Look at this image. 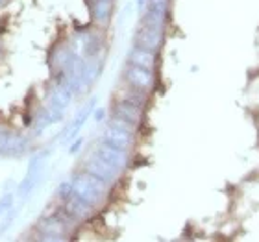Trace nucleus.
Returning a JSON list of instances; mask_svg holds the SVG:
<instances>
[{
	"mask_svg": "<svg viewBox=\"0 0 259 242\" xmlns=\"http://www.w3.org/2000/svg\"><path fill=\"white\" fill-rule=\"evenodd\" d=\"M72 183H74V194L80 196L83 202H87L93 207H98V205L104 204L109 188V185L104 179L97 178L95 174L83 170V172L76 174L74 178H72Z\"/></svg>",
	"mask_w": 259,
	"mask_h": 242,
	"instance_id": "f257e3e1",
	"label": "nucleus"
},
{
	"mask_svg": "<svg viewBox=\"0 0 259 242\" xmlns=\"http://www.w3.org/2000/svg\"><path fill=\"white\" fill-rule=\"evenodd\" d=\"M47 154H49V152H41V154H35V156L30 159V163H28L26 176H24V179L19 183V187H17V194H19V196L26 198L28 194L33 190V187L37 185L39 176H41V172H43Z\"/></svg>",
	"mask_w": 259,
	"mask_h": 242,
	"instance_id": "f03ea898",
	"label": "nucleus"
},
{
	"mask_svg": "<svg viewBox=\"0 0 259 242\" xmlns=\"http://www.w3.org/2000/svg\"><path fill=\"white\" fill-rule=\"evenodd\" d=\"M85 172L95 174L97 178L104 179L108 185H113V183H117V179H119V176H120L119 168H115L113 165H109L106 159H102V157L98 156L97 152H93L91 156L87 157Z\"/></svg>",
	"mask_w": 259,
	"mask_h": 242,
	"instance_id": "7ed1b4c3",
	"label": "nucleus"
},
{
	"mask_svg": "<svg viewBox=\"0 0 259 242\" xmlns=\"http://www.w3.org/2000/svg\"><path fill=\"white\" fill-rule=\"evenodd\" d=\"M30 148L26 137L11 131H0V156L2 157H22Z\"/></svg>",
	"mask_w": 259,
	"mask_h": 242,
	"instance_id": "20e7f679",
	"label": "nucleus"
},
{
	"mask_svg": "<svg viewBox=\"0 0 259 242\" xmlns=\"http://www.w3.org/2000/svg\"><path fill=\"white\" fill-rule=\"evenodd\" d=\"M37 229L41 240H63L67 238V231H69L56 213L50 216H43L37 224Z\"/></svg>",
	"mask_w": 259,
	"mask_h": 242,
	"instance_id": "39448f33",
	"label": "nucleus"
},
{
	"mask_svg": "<svg viewBox=\"0 0 259 242\" xmlns=\"http://www.w3.org/2000/svg\"><path fill=\"white\" fill-rule=\"evenodd\" d=\"M124 78L128 81V85L132 89H137V91H150L154 87V70H148L145 67H139V65L130 63V67L126 69Z\"/></svg>",
	"mask_w": 259,
	"mask_h": 242,
	"instance_id": "423d86ee",
	"label": "nucleus"
},
{
	"mask_svg": "<svg viewBox=\"0 0 259 242\" xmlns=\"http://www.w3.org/2000/svg\"><path fill=\"white\" fill-rule=\"evenodd\" d=\"M167 8L168 0H148L145 15H143V24L163 30L165 21H167Z\"/></svg>",
	"mask_w": 259,
	"mask_h": 242,
	"instance_id": "0eeeda50",
	"label": "nucleus"
},
{
	"mask_svg": "<svg viewBox=\"0 0 259 242\" xmlns=\"http://www.w3.org/2000/svg\"><path fill=\"white\" fill-rule=\"evenodd\" d=\"M95 152H97L102 159H106L109 165H113L115 168H119L120 172L128 167V163H130L128 150H122V148H117V146L109 144V142H106V140H100Z\"/></svg>",
	"mask_w": 259,
	"mask_h": 242,
	"instance_id": "6e6552de",
	"label": "nucleus"
},
{
	"mask_svg": "<svg viewBox=\"0 0 259 242\" xmlns=\"http://www.w3.org/2000/svg\"><path fill=\"white\" fill-rule=\"evenodd\" d=\"M163 30H157V28L145 26L141 24V28L135 32V44H139L143 49H148L152 52H157L163 44Z\"/></svg>",
	"mask_w": 259,
	"mask_h": 242,
	"instance_id": "1a4fd4ad",
	"label": "nucleus"
},
{
	"mask_svg": "<svg viewBox=\"0 0 259 242\" xmlns=\"http://www.w3.org/2000/svg\"><path fill=\"white\" fill-rule=\"evenodd\" d=\"M102 140L117 146V148H122V150H130V148L134 146L135 139L132 131H126V129H120V128H117V126H111V124H109L108 128L104 129Z\"/></svg>",
	"mask_w": 259,
	"mask_h": 242,
	"instance_id": "9d476101",
	"label": "nucleus"
},
{
	"mask_svg": "<svg viewBox=\"0 0 259 242\" xmlns=\"http://www.w3.org/2000/svg\"><path fill=\"white\" fill-rule=\"evenodd\" d=\"M113 117H119V119L128 120L134 126H139L141 119H143V109L137 108L135 104L128 102V100H124V98H120L113 106Z\"/></svg>",
	"mask_w": 259,
	"mask_h": 242,
	"instance_id": "9b49d317",
	"label": "nucleus"
},
{
	"mask_svg": "<svg viewBox=\"0 0 259 242\" xmlns=\"http://www.w3.org/2000/svg\"><path fill=\"white\" fill-rule=\"evenodd\" d=\"M63 207L67 211H69L70 215L74 216L76 220L81 222V220H87V218H91L93 215V205H89L87 202H83V200L80 198V196H76V194H72L69 200H65L63 202Z\"/></svg>",
	"mask_w": 259,
	"mask_h": 242,
	"instance_id": "f8f14e48",
	"label": "nucleus"
},
{
	"mask_svg": "<svg viewBox=\"0 0 259 242\" xmlns=\"http://www.w3.org/2000/svg\"><path fill=\"white\" fill-rule=\"evenodd\" d=\"M72 94H74V91L67 83H58L54 87V91L49 94V106L54 109H60V111H65L69 108L70 100H72Z\"/></svg>",
	"mask_w": 259,
	"mask_h": 242,
	"instance_id": "ddd939ff",
	"label": "nucleus"
},
{
	"mask_svg": "<svg viewBox=\"0 0 259 242\" xmlns=\"http://www.w3.org/2000/svg\"><path fill=\"white\" fill-rule=\"evenodd\" d=\"M130 63L134 65H139V67H145L148 70H154L156 69V52H152L148 49H143L139 44H135L134 49L130 50V56H128Z\"/></svg>",
	"mask_w": 259,
	"mask_h": 242,
	"instance_id": "4468645a",
	"label": "nucleus"
},
{
	"mask_svg": "<svg viewBox=\"0 0 259 242\" xmlns=\"http://www.w3.org/2000/svg\"><path fill=\"white\" fill-rule=\"evenodd\" d=\"M93 109H95V100L87 104L83 111H80V115H78V117L74 119V122L70 124V128L67 129V131H65V139L70 140L72 137H76V135H78V131H80V129L83 128V124H85V120L89 119V115H91Z\"/></svg>",
	"mask_w": 259,
	"mask_h": 242,
	"instance_id": "2eb2a0df",
	"label": "nucleus"
},
{
	"mask_svg": "<svg viewBox=\"0 0 259 242\" xmlns=\"http://www.w3.org/2000/svg\"><path fill=\"white\" fill-rule=\"evenodd\" d=\"M111 17V0H97L93 2V19L98 24H106Z\"/></svg>",
	"mask_w": 259,
	"mask_h": 242,
	"instance_id": "dca6fc26",
	"label": "nucleus"
},
{
	"mask_svg": "<svg viewBox=\"0 0 259 242\" xmlns=\"http://www.w3.org/2000/svg\"><path fill=\"white\" fill-rule=\"evenodd\" d=\"M72 194H74V183H72V179L61 183L60 188H58V198H60L61 202H65V200H69Z\"/></svg>",
	"mask_w": 259,
	"mask_h": 242,
	"instance_id": "f3484780",
	"label": "nucleus"
},
{
	"mask_svg": "<svg viewBox=\"0 0 259 242\" xmlns=\"http://www.w3.org/2000/svg\"><path fill=\"white\" fill-rule=\"evenodd\" d=\"M13 200H15V194L11 192H4V196L0 198V218L13 209Z\"/></svg>",
	"mask_w": 259,
	"mask_h": 242,
	"instance_id": "a211bd4d",
	"label": "nucleus"
},
{
	"mask_svg": "<svg viewBox=\"0 0 259 242\" xmlns=\"http://www.w3.org/2000/svg\"><path fill=\"white\" fill-rule=\"evenodd\" d=\"M109 124H111V126H117V128H120V129H126V131H132V133H135V129H137V126L130 124L128 120H124V119H119V117H113V119L109 120Z\"/></svg>",
	"mask_w": 259,
	"mask_h": 242,
	"instance_id": "6ab92c4d",
	"label": "nucleus"
},
{
	"mask_svg": "<svg viewBox=\"0 0 259 242\" xmlns=\"http://www.w3.org/2000/svg\"><path fill=\"white\" fill-rule=\"evenodd\" d=\"M13 220H15V211L11 209L10 213H6V215L2 216V222H0V237H2V233L8 231V227L13 224Z\"/></svg>",
	"mask_w": 259,
	"mask_h": 242,
	"instance_id": "aec40b11",
	"label": "nucleus"
},
{
	"mask_svg": "<svg viewBox=\"0 0 259 242\" xmlns=\"http://www.w3.org/2000/svg\"><path fill=\"white\" fill-rule=\"evenodd\" d=\"M81 144H83V139L80 137L78 140H74V144L70 146V154H76V152H78L81 148Z\"/></svg>",
	"mask_w": 259,
	"mask_h": 242,
	"instance_id": "412c9836",
	"label": "nucleus"
},
{
	"mask_svg": "<svg viewBox=\"0 0 259 242\" xmlns=\"http://www.w3.org/2000/svg\"><path fill=\"white\" fill-rule=\"evenodd\" d=\"M104 113H106V111H104L102 108L97 109V111H95V120H98V122H100V120L104 119Z\"/></svg>",
	"mask_w": 259,
	"mask_h": 242,
	"instance_id": "4be33fe9",
	"label": "nucleus"
},
{
	"mask_svg": "<svg viewBox=\"0 0 259 242\" xmlns=\"http://www.w3.org/2000/svg\"><path fill=\"white\" fill-rule=\"evenodd\" d=\"M146 4H148L146 0H137V10H139V11H145L146 10Z\"/></svg>",
	"mask_w": 259,
	"mask_h": 242,
	"instance_id": "5701e85b",
	"label": "nucleus"
},
{
	"mask_svg": "<svg viewBox=\"0 0 259 242\" xmlns=\"http://www.w3.org/2000/svg\"><path fill=\"white\" fill-rule=\"evenodd\" d=\"M93 2H97V0H93Z\"/></svg>",
	"mask_w": 259,
	"mask_h": 242,
	"instance_id": "b1692460",
	"label": "nucleus"
},
{
	"mask_svg": "<svg viewBox=\"0 0 259 242\" xmlns=\"http://www.w3.org/2000/svg\"><path fill=\"white\" fill-rule=\"evenodd\" d=\"M0 2H2V0H0Z\"/></svg>",
	"mask_w": 259,
	"mask_h": 242,
	"instance_id": "393cba45",
	"label": "nucleus"
}]
</instances>
